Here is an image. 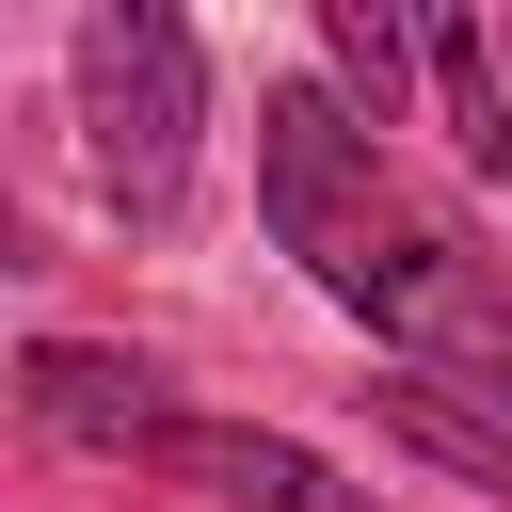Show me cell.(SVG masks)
I'll return each mask as SVG.
<instances>
[{
  "instance_id": "cell-3",
  "label": "cell",
  "mask_w": 512,
  "mask_h": 512,
  "mask_svg": "<svg viewBox=\"0 0 512 512\" xmlns=\"http://www.w3.org/2000/svg\"><path fill=\"white\" fill-rule=\"evenodd\" d=\"M16 416H32L48 448H160V432H176L160 368H144V352H96V336H32V352H16Z\"/></svg>"
},
{
  "instance_id": "cell-4",
  "label": "cell",
  "mask_w": 512,
  "mask_h": 512,
  "mask_svg": "<svg viewBox=\"0 0 512 512\" xmlns=\"http://www.w3.org/2000/svg\"><path fill=\"white\" fill-rule=\"evenodd\" d=\"M144 464H160V480H192V496H240V512H368L304 432H256V416H176Z\"/></svg>"
},
{
  "instance_id": "cell-6",
  "label": "cell",
  "mask_w": 512,
  "mask_h": 512,
  "mask_svg": "<svg viewBox=\"0 0 512 512\" xmlns=\"http://www.w3.org/2000/svg\"><path fill=\"white\" fill-rule=\"evenodd\" d=\"M352 400L384 416V448H416V464H448V480L512 496V416H480V400H448V384H352Z\"/></svg>"
},
{
  "instance_id": "cell-2",
  "label": "cell",
  "mask_w": 512,
  "mask_h": 512,
  "mask_svg": "<svg viewBox=\"0 0 512 512\" xmlns=\"http://www.w3.org/2000/svg\"><path fill=\"white\" fill-rule=\"evenodd\" d=\"M256 224L304 256L320 304H368V288H384L416 192L384 176V144H368V112H352L336 80H272V96H256Z\"/></svg>"
},
{
  "instance_id": "cell-7",
  "label": "cell",
  "mask_w": 512,
  "mask_h": 512,
  "mask_svg": "<svg viewBox=\"0 0 512 512\" xmlns=\"http://www.w3.org/2000/svg\"><path fill=\"white\" fill-rule=\"evenodd\" d=\"M320 64H336V96H352L368 128H400V96L432 80V32L384 16V0H320Z\"/></svg>"
},
{
  "instance_id": "cell-1",
  "label": "cell",
  "mask_w": 512,
  "mask_h": 512,
  "mask_svg": "<svg viewBox=\"0 0 512 512\" xmlns=\"http://www.w3.org/2000/svg\"><path fill=\"white\" fill-rule=\"evenodd\" d=\"M80 160H96V192H112V224H192V160H208V48H192V16H160V0H96L80 16Z\"/></svg>"
},
{
  "instance_id": "cell-5",
  "label": "cell",
  "mask_w": 512,
  "mask_h": 512,
  "mask_svg": "<svg viewBox=\"0 0 512 512\" xmlns=\"http://www.w3.org/2000/svg\"><path fill=\"white\" fill-rule=\"evenodd\" d=\"M416 32H432V128H448V160L512 176V64H496V32L480 16H416Z\"/></svg>"
}]
</instances>
